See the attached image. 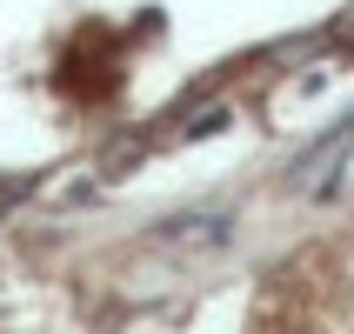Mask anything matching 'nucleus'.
I'll list each match as a JSON object with an SVG mask.
<instances>
[{"instance_id": "obj_1", "label": "nucleus", "mask_w": 354, "mask_h": 334, "mask_svg": "<svg viewBox=\"0 0 354 334\" xmlns=\"http://www.w3.org/2000/svg\"><path fill=\"white\" fill-rule=\"evenodd\" d=\"M348 140H354V114H341L335 127H328V134H321L315 147H308V154L295 160V174H308V167H315V160H328V154H335V147H348Z\"/></svg>"}]
</instances>
